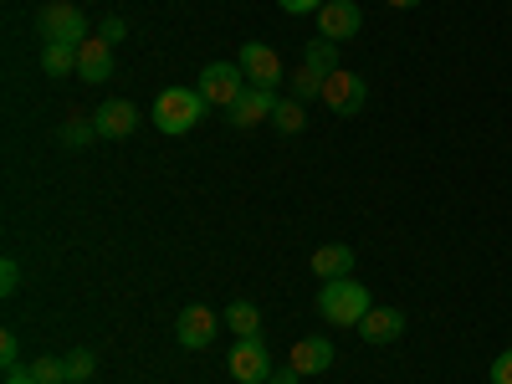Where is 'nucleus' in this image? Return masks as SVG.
<instances>
[{
  "mask_svg": "<svg viewBox=\"0 0 512 384\" xmlns=\"http://www.w3.org/2000/svg\"><path fill=\"white\" fill-rule=\"evenodd\" d=\"M6 384H36L31 364H11V369H6Z\"/></svg>",
  "mask_w": 512,
  "mask_h": 384,
  "instance_id": "c85d7f7f",
  "label": "nucleus"
},
{
  "mask_svg": "<svg viewBox=\"0 0 512 384\" xmlns=\"http://www.w3.org/2000/svg\"><path fill=\"white\" fill-rule=\"evenodd\" d=\"M292 98H297V103H313V98H323V72H313V67H297V72H292Z\"/></svg>",
  "mask_w": 512,
  "mask_h": 384,
  "instance_id": "aec40b11",
  "label": "nucleus"
},
{
  "mask_svg": "<svg viewBox=\"0 0 512 384\" xmlns=\"http://www.w3.org/2000/svg\"><path fill=\"white\" fill-rule=\"evenodd\" d=\"M11 364H21V344H16V328H6V333H0V369H11Z\"/></svg>",
  "mask_w": 512,
  "mask_h": 384,
  "instance_id": "a878e982",
  "label": "nucleus"
},
{
  "mask_svg": "<svg viewBox=\"0 0 512 384\" xmlns=\"http://www.w3.org/2000/svg\"><path fill=\"white\" fill-rule=\"evenodd\" d=\"M93 128H98V139H128L139 128V108L128 103V98H108L98 113H93Z\"/></svg>",
  "mask_w": 512,
  "mask_h": 384,
  "instance_id": "9d476101",
  "label": "nucleus"
},
{
  "mask_svg": "<svg viewBox=\"0 0 512 384\" xmlns=\"http://www.w3.org/2000/svg\"><path fill=\"white\" fill-rule=\"evenodd\" d=\"M226 318L221 313H210L205 303H190L180 318H175V338H180V349H205L210 338H216V328H221Z\"/></svg>",
  "mask_w": 512,
  "mask_h": 384,
  "instance_id": "6e6552de",
  "label": "nucleus"
},
{
  "mask_svg": "<svg viewBox=\"0 0 512 384\" xmlns=\"http://www.w3.org/2000/svg\"><path fill=\"white\" fill-rule=\"evenodd\" d=\"M221 318L231 323L236 338H256V333H262V313H256V303H231Z\"/></svg>",
  "mask_w": 512,
  "mask_h": 384,
  "instance_id": "a211bd4d",
  "label": "nucleus"
},
{
  "mask_svg": "<svg viewBox=\"0 0 512 384\" xmlns=\"http://www.w3.org/2000/svg\"><path fill=\"white\" fill-rule=\"evenodd\" d=\"M205 98H200V88H164L159 98H154V128L159 134H190V128L205 118Z\"/></svg>",
  "mask_w": 512,
  "mask_h": 384,
  "instance_id": "f03ea898",
  "label": "nucleus"
},
{
  "mask_svg": "<svg viewBox=\"0 0 512 384\" xmlns=\"http://www.w3.org/2000/svg\"><path fill=\"white\" fill-rule=\"evenodd\" d=\"M31 374H36V384H67V359L41 354V359H31Z\"/></svg>",
  "mask_w": 512,
  "mask_h": 384,
  "instance_id": "5701e85b",
  "label": "nucleus"
},
{
  "mask_svg": "<svg viewBox=\"0 0 512 384\" xmlns=\"http://www.w3.org/2000/svg\"><path fill=\"white\" fill-rule=\"evenodd\" d=\"M98 374V354L93 349H72L67 354V384H82V379H93Z\"/></svg>",
  "mask_w": 512,
  "mask_h": 384,
  "instance_id": "4be33fe9",
  "label": "nucleus"
},
{
  "mask_svg": "<svg viewBox=\"0 0 512 384\" xmlns=\"http://www.w3.org/2000/svg\"><path fill=\"white\" fill-rule=\"evenodd\" d=\"M400 333H405V313L400 308H369L359 318V338H364V344H395Z\"/></svg>",
  "mask_w": 512,
  "mask_h": 384,
  "instance_id": "ddd939ff",
  "label": "nucleus"
},
{
  "mask_svg": "<svg viewBox=\"0 0 512 384\" xmlns=\"http://www.w3.org/2000/svg\"><path fill=\"white\" fill-rule=\"evenodd\" d=\"M492 384H512V349H502L492 359Z\"/></svg>",
  "mask_w": 512,
  "mask_h": 384,
  "instance_id": "bb28decb",
  "label": "nucleus"
},
{
  "mask_svg": "<svg viewBox=\"0 0 512 384\" xmlns=\"http://www.w3.org/2000/svg\"><path fill=\"white\" fill-rule=\"evenodd\" d=\"M226 369L236 384H267L272 379V349L262 344V333L256 338H236L231 354H226Z\"/></svg>",
  "mask_w": 512,
  "mask_h": 384,
  "instance_id": "39448f33",
  "label": "nucleus"
},
{
  "mask_svg": "<svg viewBox=\"0 0 512 384\" xmlns=\"http://www.w3.org/2000/svg\"><path fill=\"white\" fill-rule=\"evenodd\" d=\"M0 292H6V297L21 292V262H16V256H6V262H0Z\"/></svg>",
  "mask_w": 512,
  "mask_h": 384,
  "instance_id": "b1692460",
  "label": "nucleus"
},
{
  "mask_svg": "<svg viewBox=\"0 0 512 384\" xmlns=\"http://www.w3.org/2000/svg\"><path fill=\"white\" fill-rule=\"evenodd\" d=\"M272 123L282 128V134H303L308 113H303V103H297V98H277V108H272Z\"/></svg>",
  "mask_w": 512,
  "mask_h": 384,
  "instance_id": "6ab92c4d",
  "label": "nucleus"
},
{
  "mask_svg": "<svg viewBox=\"0 0 512 384\" xmlns=\"http://www.w3.org/2000/svg\"><path fill=\"white\" fill-rule=\"evenodd\" d=\"M364 98H369L364 77L349 72V67H338V72L323 77V98H318V103H323L328 113H338V118H354V113L364 108Z\"/></svg>",
  "mask_w": 512,
  "mask_h": 384,
  "instance_id": "423d86ee",
  "label": "nucleus"
},
{
  "mask_svg": "<svg viewBox=\"0 0 512 384\" xmlns=\"http://www.w3.org/2000/svg\"><path fill=\"white\" fill-rule=\"evenodd\" d=\"M384 6H395V11H415L420 0H384Z\"/></svg>",
  "mask_w": 512,
  "mask_h": 384,
  "instance_id": "7c9ffc66",
  "label": "nucleus"
},
{
  "mask_svg": "<svg viewBox=\"0 0 512 384\" xmlns=\"http://www.w3.org/2000/svg\"><path fill=\"white\" fill-rule=\"evenodd\" d=\"M195 88H200V98L210 108H231L246 93V72H241V62H205Z\"/></svg>",
  "mask_w": 512,
  "mask_h": 384,
  "instance_id": "20e7f679",
  "label": "nucleus"
},
{
  "mask_svg": "<svg viewBox=\"0 0 512 384\" xmlns=\"http://www.w3.org/2000/svg\"><path fill=\"white\" fill-rule=\"evenodd\" d=\"M287 364L297 374H323V369H333V344H328V338H297Z\"/></svg>",
  "mask_w": 512,
  "mask_h": 384,
  "instance_id": "4468645a",
  "label": "nucleus"
},
{
  "mask_svg": "<svg viewBox=\"0 0 512 384\" xmlns=\"http://www.w3.org/2000/svg\"><path fill=\"white\" fill-rule=\"evenodd\" d=\"M41 72H47V77H67V72H77V47H57V41H41Z\"/></svg>",
  "mask_w": 512,
  "mask_h": 384,
  "instance_id": "dca6fc26",
  "label": "nucleus"
},
{
  "mask_svg": "<svg viewBox=\"0 0 512 384\" xmlns=\"http://www.w3.org/2000/svg\"><path fill=\"white\" fill-rule=\"evenodd\" d=\"M303 67H313V72H338V41H328V36H318V41H308L303 47Z\"/></svg>",
  "mask_w": 512,
  "mask_h": 384,
  "instance_id": "f3484780",
  "label": "nucleus"
},
{
  "mask_svg": "<svg viewBox=\"0 0 512 384\" xmlns=\"http://www.w3.org/2000/svg\"><path fill=\"white\" fill-rule=\"evenodd\" d=\"M374 308V297L359 277H333L318 287V313L333 323V328H359V318Z\"/></svg>",
  "mask_w": 512,
  "mask_h": 384,
  "instance_id": "f257e3e1",
  "label": "nucleus"
},
{
  "mask_svg": "<svg viewBox=\"0 0 512 384\" xmlns=\"http://www.w3.org/2000/svg\"><path fill=\"white\" fill-rule=\"evenodd\" d=\"M236 62H241V72H246L251 88H272V93H277V82L287 77V72H282V57L267 47V41H246Z\"/></svg>",
  "mask_w": 512,
  "mask_h": 384,
  "instance_id": "0eeeda50",
  "label": "nucleus"
},
{
  "mask_svg": "<svg viewBox=\"0 0 512 384\" xmlns=\"http://www.w3.org/2000/svg\"><path fill=\"white\" fill-rule=\"evenodd\" d=\"M272 108H277V93L272 88H251L246 82V93L226 108V118H231V128H256L262 118H272Z\"/></svg>",
  "mask_w": 512,
  "mask_h": 384,
  "instance_id": "9b49d317",
  "label": "nucleus"
},
{
  "mask_svg": "<svg viewBox=\"0 0 512 384\" xmlns=\"http://www.w3.org/2000/svg\"><path fill=\"white\" fill-rule=\"evenodd\" d=\"M36 31H41V41H57V47H82V41L93 36L88 16H82L72 0H52V6H41Z\"/></svg>",
  "mask_w": 512,
  "mask_h": 384,
  "instance_id": "7ed1b4c3",
  "label": "nucleus"
},
{
  "mask_svg": "<svg viewBox=\"0 0 512 384\" xmlns=\"http://www.w3.org/2000/svg\"><path fill=\"white\" fill-rule=\"evenodd\" d=\"M359 31H364L359 0H328V6L318 11V36H328V41H349Z\"/></svg>",
  "mask_w": 512,
  "mask_h": 384,
  "instance_id": "1a4fd4ad",
  "label": "nucleus"
},
{
  "mask_svg": "<svg viewBox=\"0 0 512 384\" xmlns=\"http://www.w3.org/2000/svg\"><path fill=\"white\" fill-rule=\"evenodd\" d=\"M297 379H303V374H297V369L287 364V369H272V379H267V384H297Z\"/></svg>",
  "mask_w": 512,
  "mask_h": 384,
  "instance_id": "c756f323",
  "label": "nucleus"
},
{
  "mask_svg": "<svg viewBox=\"0 0 512 384\" xmlns=\"http://www.w3.org/2000/svg\"><path fill=\"white\" fill-rule=\"evenodd\" d=\"M313 277H323V282H333V277H354V246H344V241L318 246V251H313Z\"/></svg>",
  "mask_w": 512,
  "mask_h": 384,
  "instance_id": "2eb2a0df",
  "label": "nucleus"
},
{
  "mask_svg": "<svg viewBox=\"0 0 512 384\" xmlns=\"http://www.w3.org/2000/svg\"><path fill=\"white\" fill-rule=\"evenodd\" d=\"M277 6H282L287 16H308V11H323L328 0H277Z\"/></svg>",
  "mask_w": 512,
  "mask_h": 384,
  "instance_id": "cd10ccee",
  "label": "nucleus"
},
{
  "mask_svg": "<svg viewBox=\"0 0 512 384\" xmlns=\"http://www.w3.org/2000/svg\"><path fill=\"white\" fill-rule=\"evenodd\" d=\"M67 149H88L93 139H98V128H93V118H72V123H62V134H57Z\"/></svg>",
  "mask_w": 512,
  "mask_h": 384,
  "instance_id": "412c9836",
  "label": "nucleus"
},
{
  "mask_svg": "<svg viewBox=\"0 0 512 384\" xmlns=\"http://www.w3.org/2000/svg\"><path fill=\"white\" fill-rule=\"evenodd\" d=\"M77 77L82 82H108L113 77V41H103L98 31L77 47Z\"/></svg>",
  "mask_w": 512,
  "mask_h": 384,
  "instance_id": "f8f14e48",
  "label": "nucleus"
},
{
  "mask_svg": "<svg viewBox=\"0 0 512 384\" xmlns=\"http://www.w3.org/2000/svg\"><path fill=\"white\" fill-rule=\"evenodd\" d=\"M93 31H98L103 41H113V47H118V41L128 36V21H123V16H103V21H98Z\"/></svg>",
  "mask_w": 512,
  "mask_h": 384,
  "instance_id": "393cba45",
  "label": "nucleus"
}]
</instances>
